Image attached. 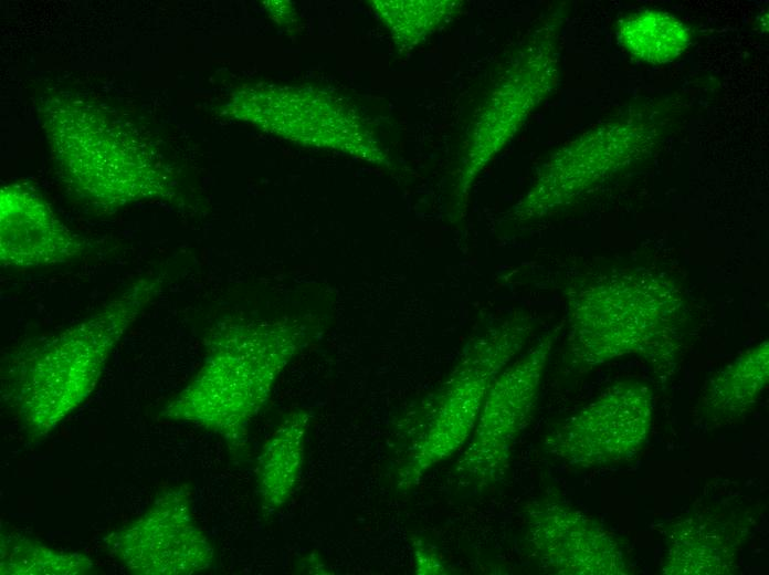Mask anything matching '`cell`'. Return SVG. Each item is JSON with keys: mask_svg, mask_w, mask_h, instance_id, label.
<instances>
[{"mask_svg": "<svg viewBox=\"0 0 769 575\" xmlns=\"http://www.w3.org/2000/svg\"><path fill=\"white\" fill-rule=\"evenodd\" d=\"M162 282L158 274L135 281L95 313L11 359L4 396L30 438L50 435L91 396L110 354Z\"/></svg>", "mask_w": 769, "mask_h": 575, "instance_id": "3957f363", "label": "cell"}, {"mask_svg": "<svg viewBox=\"0 0 769 575\" xmlns=\"http://www.w3.org/2000/svg\"><path fill=\"white\" fill-rule=\"evenodd\" d=\"M558 77L554 28L541 29L495 85L471 125L459 164L454 195L463 209L476 177L515 136Z\"/></svg>", "mask_w": 769, "mask_h": 575, "instance_id": "ba28073f", "label": "cell"}, {"mask_svg": "<svg viewBox=\"0 0 769 575\" xmlns=\"http://www.w3.org/2000/svg\"><path fill=\"white\" fill-rule=\"evenodd\" d=\"M769 381V342L751 346L704 385L698 406L712 421H730L750 411Z\"/></svg>", "mask_w": 769, "mask_h": 575, "instance_id": "5bb4252c", "label": "cell"}, {"mask_svg": "<svg viewBox=\"0 0 769 575\" xmlns=\"http://www.w3.org/2000/svg\"><path fill=\"white\" fill-rule=\"evenodd\" d=\"M85 241L52 210L38 192L21 184L0 190V263L28 270L66 263L78 258Z\"/></svg>", "mask_w": 769, "mask_h": 575, "instance_id": "7c38bea8", "label": "cell"}, {"mask_svg": "<svg viewBox=\"0 0 769 575\" xmlns=\"http://www.w3.org/2000/svg\"><path fill=\"white\" fill-rule=\"evenodd\" d=\"M310 415L298 410L273 431L256 460V491L263 509L275 512L293 495L302 475Z\"/></svg>", "mask_w": 769, "mask_h": 575, "instance_id": "9a60e30c", "label": "cell"}, {"mask_svg": "<svg viewBox=\"0 0 769 575\" xmlns=\"http://www.w3.org/2000/svg\"><path fill=\"white\" fill-rule=\"evenodd\" d=\"M534 330L523 313L496 321L472 337L442 384L422 402L418 425L396 473L399 491H409L470 439L489 386L516 358Z\"/></svg>", "mask_w": 769, "mask_h": 575, "instance_id": "5b68a950", "label": "cell"}, {"mask_svg": "<svg viewBox=\"0 0 769 575\" xmlns=\"http://www.w3.org/2000/svg\"><path fill=\"white\" fill-rule=\"evenodd\" d=\"M620 45L633 58L654 65L677 60L692 42L687 24L672 13L644 9L617 22Z\"/></svg>", "mask_w": 769, "mask_h": 575, "instance_id": "2e32d148", "label": "cell"}, {"mask_svg": "<svg viewBox=\"0 0 769 575\" xmlns=\"http://www.w3.org/2000/svg\"><path fill=\"white\" fill-rule=\"evenodd\" d=\"M309 330L294 321L225 318L204 339L206 356L160 417L219 435L234 451L246 446L252 420L267 404Z\"/></svg>", "mask_w": 769, "mask_h": 575, "instance_id": "7a4b0ae2", "label": "cell"}, {"mask_svg": "<svg viewBox=\"0 0 769 575\" xmlns=\"http://www.w3.org/2000/svg\"><path fill=\"white\" fill-rule=\"evenodd\" d=\"M560 327L542 334L495 377L476 426L455 464L464 485L484 490L505 478L513 449L538 399Z\"/></svg>", "mask_w": 769, "mask_h": 575, "instance_id": "52a82bcc", "label": "cell"}, {"mask_svg": "<svg viewBox=\"0 0 769 575\" xmlns=\"http://www.w3.org/2000/svg\"><path fill=\"white\" fill-rule=\"evenodd\" d=\"M665 575H720L736 569L738 533L729 520L693 513L673 522L665 535Z\"/></svg>", "mask_w": 769, "mask_h": 575, "instance_id": "4fadbf2b", "label": "cell"}, {"mask_svg": "<svg viewBox=\"0 0 769 575\" xmlns=\"http://www.w3.org/2000/svg\"><path fill=\"white\" fill-rule=\"evenodd\" d=\"M379 15L404 43L417 44L446 23L460 9V1H375Z\"/></svg>", "mask_w": 769, "mask_h": 575, "instance_id": "ac0fdd59", "label": "cell"}, {"mask_svg": "<svg viewBox=\"0 0 769 575\" xmlns=\"http://www.w3.org/2000/svg\"><path fill=\"white\" fill-rule=\"evenodd\" d=\"M105 543L116 560L138 575H191L209 569L214 560L186 485L161 492L137 519L108 534Z\"/></svg>", "mask_w": 769, "mask_h": 575, "instance_id": "30bf717a", "label": "cell"}, {"mask_svg": "<svg viewBox=\"0 0 769 575\" xmlns=\"http://www.w3.org/2000/svg\"><path fill=\"white\" fill-rule=\"evenodd\" d=\"M526 542L541 569L556 575H629L630 560L618 537L578 508L555 499L531 502L525 512Z\"/></svg>", "mask_w": 769, "mask_h": 575, "instance_id": "8fae6325", "label": "cell"}, {"mask_svg": "<svg viewBox=\"0 0 769 575\" xmlns=\"http://www.w3.org/2000/svg\"><path fill=\"white\" fill-rule=\"evenodd\" d=\"M40 117L62 180L103 210L172 199L171 175L128 123L83 98L52 95Z\"/></svg>", "mask_w": 769, "mask_h": 575, "instance_id": "277c9868", "label": "cell"}, {"mask_svg": "<svg viewBox=\"0 0 769 575\" xmlns=\"http://www.w3.org/2000/svg\"><path fill=\"white\" fill-rule=\"evenodd\" d=\"M93 568L84 554L55 550L19 534L1 535L2 575H83Z\"/></svg>", "mask_w": 769, "mask_h": 575, "instance_id": "e0dca14e", "label": "cell"}, {"mask_svg": "<svg viewBox=\"0 0 769 575\" xmlns=\"http://www.w3.org/2000/svg\"><path fill=\"white\" fill-rule=\"evenodd\" d=\"M650 386L624 379L566 419L547 436L555 458L575 469H590L633 458L645 446L653 422Z\"/></svg>", "mask_w": 769, "mask_h": 575, "instance_id": "9c48e42d", "label": "cell"}, {"mask_svg": "<svg viewBox=\"0 0 769 575\" xmlns=\"http://www.w3.org/2000/svg\"><path fill=\"white\" fill-rule=\"evenodd\" d=\"M417 574H443L445 568L434 551L421 540L412 544Z\"/></svg>", "mask_w": 769, "mask_h": 575, "instance_id": "d6986e66", "label": "cell"}, {"mask_svg": "<svg viewBox=\"0 0 769 575\" xmlns=\"http://www.w3.org/2000/svg\"><path fill=\"white\" fill-rule=\"evenodd\" d=\"M660 134L649 113L602 123L557 150L541 167L510 217L525 222L554 215L645 158Z\"/></svg>", "mask_w": 769, "mask_h": 575, "instance_id": "8992f818", "label": "cell"}, {"mask_svg": "<svg viewBox=\"0 0 769 575\" xmlns=\"http://www.w3.org/2000/svg\"><path fill=\"white\" fill-rule=\"evenodd\" d=\"M568 348L590 369L636 356L657 373L676 366L687 330L685 295L667 275L613 268L581 279L566 293Z\"/></svg>", "mask_w": 769, "mask_h": 575, "instance_id": "6da1fadb", "label": "cell"}]
</instances>
